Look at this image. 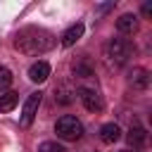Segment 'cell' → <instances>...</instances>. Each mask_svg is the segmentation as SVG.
<instances>
[{"mask_svg":"<svg viewBox=\"0 0 152 152\" xmlns=\"http://www.w3.org/2000/svg\"><path fill=\"white\" fill-rule=\"evenodd\" d=\"M55 45V36L40 26H24L14 36V48L24 55H43Z\"/></svg>","mask_w":152,"mask_h":152,"instance_id":"obj_1","label":"cell"},{"mask_svg":"<svg viewBox=\"0 0 152 152\" xmlns=\"http://www.w3.org/2000/svg\"><path fill=\"white\" fill-rule=\"evenodd\" d=\"M131 57V43L126 38H112L104 45V62L109 69H119L128 62Z\"/></svg>","mask_w":152,"mask_h":152,"instance_id":"obj_2","label":"cell"},{"mask_svg":"<svg viewBox=\"0 0 152 152\" xmlns=\"http://www.w3.org/2000/svg\"><path fill=\"white\" fill-rule=\"evenodd\" d=\"M55 133H57V138H62V140H66V142H76V140L83 135V124H81L76 116L64 114V116L57 119Z\"/></svg>","mask_w":152,"mask_h":152,"instance_id":"obj_3","label":"cell"},{"mask_svg":"<svg viewBox=\"0 0 152 152\" xmlns=\"http://www.w3.org/2000/svg\"><path fill=\"white\" fill-rule=\"evenodd\" d=\"M40 100H43V95H40V93H31V95L26 97V102H24V109H21V119H19V124H21L24 128H28V126L33 124Z\"/></svg>","mask_w":152,"mask_h":152,"instance_id":"obj_4","label":"cell"},{"mask_svg":"<svg viewBox=\"0 0 152 152\" xmlns=\"http://www.w3.org/2000/svg\"><path fill=\"white\" fill-rule=\"evenodd\" d=\"M78 97L88 112H102V97L95 88H78Z\"/></svg>","mask_w":152,"mask_h":152,"instance_id":"obj_5","label":"cell"},{"mask_svg":"<svg viewBox=\"0 0 152 152\" xmlns=\"http://www.w3.org/2000/svg\"><path fill=\"white\" fill-rule=\"evenodd\" d=\"M128 86H133V90H147L150 86V71L145 66H133L128 74Z\"/></svg>","mask_w":152,"mask_h":152,"instance_id":"obj_6","label":"cell"},{"mask_svg":"<svg viewBox=\"0 0 152 152\" xmlns=\"http://www.w3.org/2000/svg\"><path fill=\"white\" fill-rule=\"evenodd\" d=\"M48 76H50V64L48 62H36V64L28 66V78L33 83H43Z\"/></svg>","mask_w":152,"mask_h":152,"instance_id":"obj_7","label":"cell"},{"mask_svg":"<svg viewBox=\"0 0 152 152\" xmlns=\"http://www.w3.org/2000/svg\"><path fill=\"white\" fill-rule=\"evenodd\" d=\"M126 140H128V145H131V147H135V150H138V147H142V145L147 142V131H145L142 126H133V128L126 133Z\"/></svg>","mask_w":152,"mask_h":152,"instance_id":"obj_8","label":"cell"},{"mask_svg":"<svg viewBox=\"0 0 152 152\" xmlns=\"http://www.w3.org/2000/svg\"><path fill=\"white\" fill-rule=\"evenodd\" d=\"M83 31H86V28H83V24H81V21H78V24H74V26H69V28L64 31V36H62V45H64V48H71L76 40H81Z\"/></svg>","mask_w":152,"mask_h":152,"instance_id":"obj_9","label":"cell"},{"mask_svg":"<svg viewBox=\"0 0 152 152\" xmlns=\"http://www.w3.org/2000/svg\"><path fill=\"white\" fill-rule=\"evenodd\" d=\"M100 138H102V142L114 145V142L121 138V128H119V124H104V126L100 128Z\"/></svg>","mask_w":152,"mask_h":152,"instance_id":"obj_10","label":"cell"},{"mask_svg":"<svg viewBox=\"0 0 152 152\" xmlns=\"http://www.w3.org/2000/svg\"><path fill=\"white\" fill-rule=\"evenodd\" d=\"M116 28L121 33H135L138 31V17L135 14H121L116 19Z\"/></svg>","mask_w":152,"mask_h":152,"instance_id":"obj_11","label":"cell"},{"mask_svg":"<svg viewBox=\"0 0 152 152\" xmlns=\"http://www.w3.org/2000/svg\"><path fill=\"white\" fill-rule=\"evenodd\" d=\"M74 95H76V90H74L69 83H62V86L55 90V100H57L59 104H69V102L74 100Z\"/></svg>","mask_w":152,"mask_h":152,"instance_id":"obj_12","label":"cell"},{"mask_svg":"<svg viewBox=\"0 0 152 152\" xmlns=\"http://www.w3.org/2000/svg\"><path fill=\"white\" fill-rule=\"evenodd\" d=\"M17 102H19V95H17V93H5V95H0V114L12 112V109L17 107Z\"/></svg>","mask_w":152,"mask_h":152,"instance_id":"obj_13","label":"cell"},{"mask_svg":"<svg viewBox=\"0 0 152 152\" xmlns=\"http://www.w3.org/2000/svg\"><path fill=\"white\" fill-rule=\"evenodd\" d=\"M12 86V71L7 66H0V90H7Z\"/></svg>","mask_w":152,"mask_h":152,"instance_id":"obj_14","label":"cell"},{"mask_svg":"<svg viewBox=\"0 0 152 152\" xmlns=\"http://www.w3.org/2000/svg\"><path fill=\"white\" fill-rule=\"evenodd\" d=\"M74 74L78 78H88V76H93V69H90V64L81 62V64H74Z\"/></svg>","mask_w":152,"mask_h":152,"instance_id":"obj_15","label":"cell"},{"mask_svg":"<svg viewBox=\"0 0 152 152\" xmlns=\"http://www.w3.org/2000/svg\"><path fill=\"white\" fill-rule=\"evenodd\" d=\"M38 152H66L62 145H57V142H52V140H48V142H40V147H38Z\"/></svg>","mask_w":152,"mask_h":152,"instance_id":"obj_16","label":"cell"},{"mask_svg":"<svg viewBox=\"0 0 152 152\" xmlns=\"http://www.w3.org/2000/svg\"><path fill=\"white\" fill-rule=\"evenodd\" d=\"M142 14H145V17L152 14V2H145V5H142Z\"/></svg>","mask_w":152,"mask_h":152,"instance_id":"obj_17","label":"cell"}]
</instances>
